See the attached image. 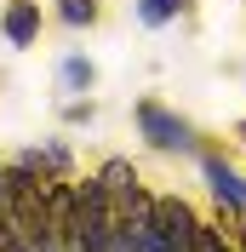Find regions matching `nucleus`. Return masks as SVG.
<instances>
[{
    "label": "nucleus",
    "mask_w": 246,
    "mask_h": 252,
    "mask_svg": "<svg viewBox=\"0 0 246 252\" xmlns=\"http://www.w3.org/2000/svg\"><path fill=\"white\" fill-rule=\"evenodd\" d=\"M138 132L154 143V149H189V143H195V138H189V126L178 121L172 109H160L154 97H143V103H138Z\"/></svg>",
    "instance_id": "obj_1"
},
{
    "label": "nucleus",
    "mask_w": 246,
    "mask_h": 252,
    "mask_svg": "<svg viewBox=\"0 0 246 252\" xmlns=\"http://www.w3.org/2000/svg\"><path fill=\"white\" fill-rule=\"evenodd\" d=\"M97 184L109 189V201L121 206L126 218H132V212H149V195H143V184H138V166H132V160H109L103 172H97Z\"/></svg>",
    "instance_id": "obj_2"
},
{
    "label": "nucleus",
    "mask_w": 246,
    "mask_h": 252,
    "mask_svg": "<svg viewBox=\"0 0 246 252\" xmlns=\"http://www.w3.org/2000/svg\"><path fill=\"white\" fill-rule=\"evenodd\" d=\"M154 223H160V235H166L172 252H195V229H200V218L189 212L184 201H178V195L154 201Z\"/></svg>",
    "instance_id": "obj_3"
},
{
    "label": "nucleus",
    "mask_w": 246,
    "mask_h": 252,
    "mask_svg": "<svg viewBox=\"0 0 246 252\" xmlns=\"http://www.w3.org/2000/svg\"><path fill=\"white\" fill-rule=\"evenodd\" d=\"M0 29H6L12 46H34V40H40V0H12Z\"/></svg>",
    "instance_id": "obj_4"
},
{
    "label": "nucleus",
    "mask_w": 246,
    "mask_h": 252,
    "mask_svg": "<svg viewBox=\"0 0 246 252\" xmlns=\"http://www.w3.org/2000/svg\"><path fill=\"white\" fill-rule=\"evenodd\" d=\"M206 178H212V195H217V201H229L235 212H246V178L235 172V166H223L217 155H206Z\"/></svg>",
    "instance_id": "obj_5"
},
{
    "label": "nucleus",
    "mask_w": 246,
    "mask_h": 252,
    "mask_svg": "<svg viewBox=\"0 0 246 252\" xmlns=\"http://www.w3.org/2000/svg\"><path fill=\"white\" fill-rule=\"evenodd\" d=\"M184 6H189V0H138V17L149 23V29H160V23H172Z\"/></svg>",
    "instance_id": "obj_6"
},
{
    "label": "nucleus",
    "mask_w": 246,
    "mask_h": 252,
    "mask_svg": "<svg viewBox=\"0 0 246 252\" xmlns=\"http://www.w3.org/2000/svg\"><path fill=\"white\" fill-rule=\"evenodd\" d=\"M58 17L69 23V29H80V23H97V0H58Z\"/></svg>",
    "instance_id": "obj_7"
},
{
    "label": "nucleus",
    "mask_w": 246,
    "mask_h": 252,
    "mask_svg": "<svg viewBox=\"0 0 246 252\" xmlns=\"http://www.w3.org/2000/svg\"><path fill=\"white\" fill-rule=\"evenodd\" d=\"M63 80H69L75 92H86V86H92V80H97V69H92V63H86V58H69V63H63Z\"/></svg>",
    "instance_id": "obj_8"
},
{
    "label": "nucleus",
    "mask_w": 246,
    "mask_h": 252,
    "mask_svg": "<svg viewBox=\"0 0 246 252\" xmlns=\"http://www.w3.org/2000/svg\"><path fill=\"white\" fill-rule=\"evenodd\" d=\"M109 252H143V235H138V223H132V218L115 223V247H109Z\"/></svg>",
    "instance_id": "obj_9"
},
{
    "label": "nucleus",
    "mask_w": 246,
    "mask_h": 252,
    "mask_svg": "<svg viewBox=\"0 0 246 252\" xmlns=\"http://www.w3.org/2000/svg\"><path fill=\"white\" fill-rule=\"evenodd\" d=\"M195 252H235V247H223V241H217L212 223H200V229H195Z\"/></svg>",
    "instance_id": "obj_10"
},
{
    "label": "nucleus",
    "mask_w": 246,
    "mask_h": 252,
    "mask_svg": "<svg viewBox=\"0 0 246 252\" xmlns=\"http://www.w3.org/2000/svg\"><path fill=\"white\" fill-rule=\"evenodd\" d=\"M235 138H241V143H246V121H241V126H235Z\"/></svg>",
    "instance_id": "obj_11"
},
{
    "label": "nucleus",
    "mask_w": 246,
    "mask_h": 252,
    "mask_svg": "<svg viewBox=\"0 0 246 252\" xmlns=\"http://www.w3.org/2000/svg\"><path fill=\"white\" fill-rule=\"evenodd\" d=\"M241 252H246V229H241Z\"/></svg>",
    "instance_id": "obj_12"
},
{
    "label": "nucleus",
    "mask_w": 246,
    "mask_h": 252,
    "mask_svg": "<svg viewBox=\"0 0 246 252\" xmlns=\"http://www.w3.org/2000/svg\"><path fill=\"white\" fill-rule=\"evenodd\" d=\"M46 252H52V247H46Z\"/></svg>",
    "instance_id": "obj_13"
}]
</instances>
